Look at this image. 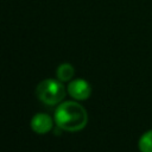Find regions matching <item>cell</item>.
I'll list each match as a JSON object with an SVG mask.
<instances>
[{
    "mask_svg": "<svg viewBox=\"0 0 152 152\" xmlns=\"http://www.w3.org/2000/svg\"><path fill=\"white\" fill-rule=\"evenodd\" d=\"M55 122L63 131L77 132L87 126L88 114L86 108L76 101H65L56 108Z\"/></svg>",
    "mask_w": 152,
    "mask_h": 152,
    "instance_id": "1",
    "label": "cell"
},
{
    "mask_svg": "<svg viewBox=\"0 0 152 152\" xmlns=\"http://www.w3.org/2000/svg\"><path fill=\"white\" fill-rule=\"evenodd\" d=\"M66 89L63 86V83L58 80H44L42 81L37 88H36V95L37 97L45 104L53 106L58 104L59 102L63 101L65 97Z\"/></svg>",
    "mask_w": 152,
    "mask_h": 152,
    "instance_id": "2",
    "label": "cell"
},
{
    "mask_svg": "<svg viewBox=\"0 0 152 152\" xmlns=\"http://www.w3.org/2000/svg\"><path fill=\"white\" fill-rule=\"evenodd\" d=\"M66 91L72 99L77 100V101H83L90 96L91 87L84 80H75V81L69 83Z\"/></svg>",
    "mask_w": 152,
    "mask_h": 152,
    "instance_id": "3",
    "label": "cell"
},
{
    "mask_svg": "<svg viewBox=\"0 0 152 152\" xmlns=\"http://www.w3.org/2000/svg\"><path fill=\"white\" fill-rule=\"evenodd\" d=\"M53 121L45 113L36 114L31 120V128L38 134H45L52 129Z\"/></svg>",
    "mask_w": 152,
    "mask_h": 152,
    "instance_id": "4",
    "label": "cell"
},
{
    "mask_svg": "<svg viewBox=\"0 0 152 152\" xmlns=\"http://www.w3.org/2000/svg\"><path fill=\"white\" fill-rule=\"evenodd\" d=\"M75 74V69L74 66L70 64V63H62L57 70H56V75H57V78L61 81V82H66V81H70L72 78Z\"/></svg>",
    "mask_w": 152,
    "mask_h": 152,
    "instance_id": "5",
    "label": "cell"
},
{
    "mask_svg": "<svg viewBox=\"0 0 152 152\" xmlns=\"http://www.w3.org/2000/svg\"><path fill=\"white\" fill-rule=\"evenodd\" d=\"M140 152H152V129L145 132L138 142Z\"/></svg>",
    "mask_w": 152,
    "mask_h": 152,
    "instance_id": "6",
    "label": "cell"
}]
</instances>
